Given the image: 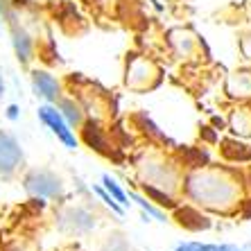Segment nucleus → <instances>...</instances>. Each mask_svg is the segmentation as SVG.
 <instances>
[{"instance_id":"6e6552de","label":"nucleus","mask_w":251,"mask_h":251,"mask_svg":"<svg viewBox=\"0 0 251 251\" xmlns=\"http://www.w3.org/2000/svg\"><path fill=\"white\" fill-rule=\"evenodd\" d=\"M84 140H86V145H91L93 150L104 152L106 140H104V136H102V131L98 129V125H93V123L86 125V129H84Z\"/></svg>"},{"instance_id":"dca6fc26","label":"nucleus","mask_w":251,"mask_h":251,"mask_svg":"<svg viewBox=\"0 0 251 251\" xmlns=\"http://www.w3.org/2000/svg\"><path fill=\"white\" fill-rule=\"evenodd\" d=\"M0 34H2V21H0Z\"/></svg>"},{"instance_id":"4468645a","label":"nucleus","mask_w":251,"mask_h":251,"mask_svg":"<svg viewBox=\"0 0 251 251\" xmlns=\"http://www.w3.org/2000/svg\"><path fill=\"white\" fill-rule=\"evenodd\" d=\"M7 118H9V120H16V118H18V106L16 104L7 106Z\"/></svg>"},{"instance_id":"423d86ee","label":"nucleus","mask_w":251,"mask_h":251,"mask_svg":"<svg viewBox=\"0 0 251 251\" xmlns=\"http://www.w3.org/2000/svg\"><path fill=\"white\" fill-rule=\"evenodd\" d=\"M12 46H14V52H16V59L23 66H27L32 61V57H34V41L27 34V29L21 27L14 21H12Z\"/></svg>"},{"instance_id":"ddd939ff","label":"nucleus","mask_w":251,"mask_h":251,"mask_svg":"<svg viewBox=\"0 0 251 251\" xmlns=\"http://www.w3.org/2000/svg\"><path fill=\"white\" fill-rule=\"evenodd\" d=\"M95 193H98V195H100V197H102V201H104V204H106V206H109V208H111V210H113V213H116V215H123V213H125V206H120V204H118L116 199H113V197H111V195L106 193L104 188H100V186H95Z\"/></svg>"},{"instance_id":"f8f14e48","label":"nucleus","mask_w":251,"mask_h":251,"mask_svg":"<svg viewBox=\"0 0 251 251\" xmlns=\"http://www.w3.org/2000/svg\"><path fill=\"white\" fill-rule=\"evenodd\" d=\"M176 251H238L233 247H220V245H199V242H188L181 245Z\"/></svg>"},{"instance_id":"0eeeda50","label":"nucleus","mask_w":251,"mask_h":251,"mask_svg":"<svg viewBox=\"0 0 251 251\" xmlns=\"http://www.w3.org/2000/svg\"><path fill=\"white\" fill-rule=\"evenodd\" d=\"M57 109L61 111V116L66 118V123H68L73 129H75V127H82V125H84V111H82V106L75 104L73 100L59 98L57 100Z\"/></svg>"},{"instance_id":"1a4fd4ad","label":"nucleus","mask_w":251,"mask_h":251,"mask_svg":"<svg viewBox=\"0 0 251 251\" xmlns=\"http://www.w3.org/2000/svg\"><path fill=\"white\" fill-rule=\"evenodd\" d=\"M102 183H104V190H106V193L111 195V197L116 199V201H118V204H120V206H127V204H129V197H127V195H125V190H123V188L118 186V181H116V179H113V176L104 175V176H102Z\"/></svg>"},{"instance_id":"f03ea898","label":"nucleus","mask_w":251,"mask_h":251,"mask_svg":"<svg viewBox=\"0 0 251 251\" xmlns=\"http://www.w3.org/2000/svg\"><path fill=\"white\" fill-rule=\"evenodd\" d=\"M25 190H27L32 197H41V199H57L64 193V186H61V179L48 170H32L27 176H25Z\"/></svg>"},{"instance_id":"9d476101","label":"nucleus","mask_w":251,"mask_h":251,"mask_svg":"<svg viewBox=\"0 0 251 251\" xmlns=\"http://www.w3.org/2000/svg\"><path fill=\"white\" fill-rule=\"evenodd\" d=\"M145 188V195L150 199H154L158 206H168V208H175V199H172V195L165 193V190H161V188H154V186H143Z\"/></svg>"},{"instance_id":"39448f33","label":"nucleus","mask_w":251,"mask_h":251,"mask_svg":"<svg viewBox=\"0 0 251 251\" xmlns=\"http://www.w3.org/2000/svg\"><path fill=\"white\" fill-rule=\"evenodd\" d=\"M32 91L36 98L46 100V102H57L61 98V88H59L57 77H52L48 70H34L32 73Z\"/></svg>"},{"instance_id":"7ed1b4c3","label":"nucleus","mask_w":251,"mask_h":251,"mask_svg":"<svg viewBox=\"0 0 251 251\" xmlns=\"http://www.w3.org/2000/svg\"><path fill=\"white\" fill-rule=\"evenodd\" d=\"M39 118H41V123L57 136V140H61L68 150H75V147L79 145V140H77V136H75V129L66 123V118L61 116V111H59L57 106H52L50 102L39 106Z\"/></svg>"},{"instance_id":"f257e3e1","label":"nucleus","mask_w":251,"mask_h":251,"mask_svg":"<svg viewBox=\"0 0 251 251\" xmlns=\"http://www.w3.org/2000/svg\"><path fill=\"white\" fill-rule=\"evenodd\" d=\"M188 190H190L195 204H204L208 208H224V204H228L226 199L231 197V183L220 179L217 175H210V172H204V175L195 172L190 176Z\"/></svg>"},{"instance_id":"20e7f679","label":"nucleus","mask_w":251,"mask_h":251,"mask_svg":"<svg viewBox=\"0 0 251 251\" xmlns=\"http://www.w3.org/2000/svg\"><path fill=\"white\" fill-rule=\"evenodd\" d=\"M23 165V150L18 140L7 131H0V179H9Z\"/></svg>"},{"instance_id":"2eb2a0df","label":"nucleus","mask_w":251,"mask_h":251,"mask_svg":"<svg viewBox=\"0 0 251 251\" xmlns=\"http://www.w3.org/2000/svg\"><path fill=\"white\" fill-rule=\"evenodd\" d=\"M2 93H5V82H2V73H0V98H2Z\"/></svg>"},{"instance_id":"9b49d317","label":"nucleus","mask_w":251,"mask_h":251,"mask_svg":"<svg viewBox=\"0 0 251 251\" xmlns=\"http://www.w3.org/2000/svg\"><path fill=\"white\" fill-rule=\"evenodd\" d=\"M129 199H134L136 204L143 208V213H147V215H152V217H156L158 222H165L168 217H165V213H161L158 208H154L152 204H150V199H145V197H140L138 193H129Z\"/></svg>"}]
</instances>
